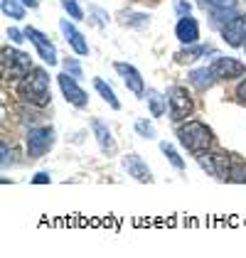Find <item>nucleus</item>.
<instances>
[{"instance_id":"6","label":"nucleus","mask_w":246,"mask_h":258,"mask_svg":"<svg viewBox=\"0 0 246 258\" xmlns=\"http://www.w3.org/2000/svg\"><path fill=\"white\" fill-rule=\"evenodd\" d=\"M209 69L217 77V81H229V79H236V77H244L246 74L244 61L231 59V57H217V59L209 64Z\"/></svg>"},{"instance_id":"26","label":"nucleus","mask_w":246,"mask_h":258,"mask_svg":"<svg viewBox=\"0 0 246 258\" xmlns=\"http://www.w3.org/2000/svg\"><path fill=\"white\" fill-rule=\"evenodd\" d=\"M8 37L15 42V44H20V42L25 40L27 35H25V32H20V30H15V27H10V30H8Z\"/></svg>"},{"instance_id":"28","label":"nucleus","mask_w":246,"mask_h":258,"mask_svg":"<svg viewBox=\"0 0 246 258\" xmlns=\"http://www.w3.org/2000/svg\"><path fill=\"white\" fill-rule=\"evenodd\" d=\"M236 96H239V101H241V103H246V79L236 86Z\"/></svg>"},{"instance_id":"21","label":"nucleus","mask_w":246,"mask_h":258,"mask_svg":"<svg viewBox=\"0 0 246 258\" xmlns=\"http://www.w3.org/2000/svg\"><path fill=\"white\" fill-rule=\"evenodd\" d=\"M229 182H246V162L239 155H231V172Z\"/></svg>"},{"instance_id":"11","label":"nucleus","mask_w":246,"mask_h":258,"mask_svg":"<svg viewBox=\"0 0 246 258\" xmlns=\"http://www.w3.org/2000/svg\"><path fill=\"white\" fill-rule=\"evenodd\" d=\"M123 167H126V172H128L131 177L138 179V182H143V184H150V182H153L150 167H148V165L143 162V158L136 155V153H131V155L123 158Z\"/></svg>"},{"instance_id":"30","label":"nucleus","mask_w":246,"mask_h":258,"mask_svg":"<svg viewBox=\"0 0 246 258\" xmlns=\"http://www.w3.org/2000/svg\"><path fill=\"white\" fill-rule=\"evenodd\" d=\"M25 3V8H37L40 5V0H22Z\"/></svg>"},{"instance_id":"2","label":"nucleus","mask_w":246,"mask_h":258,"mask_svg":"<svg viewBox=\"0 0 246 258\" xmlns=\"http://www.w3.org/2000/svg\"><path fill=\"white\" fill-rule=\"evenodd\" d=\"M177 140L182 143L184 150H190V153H195V155H202V153H207V150L212 148L214 133H212V128L205 125L202 120H187L184 125L177 128Z\"/></svg>"},{"instance_id":"13","label":"nucleus","mask_w":246,"mask_h":258,"mask_svg":"<svg viewBox=\"0 0 246 258\" xmlns=\"http://www.w3.org/2000/svg\"><path fill=\"white\" fill-rule=\"evenodd\" d=\"M175 37L182 42V44H195V42L200 40V22L195 20V18H190V15L180 18L177 27H175Z\"/></svg>"},{"instance_id":"7","label":"nucleus","mask_w":246,"mask_h":258,"mask_svg":"<svg viewBox=\"0 0 246 258\" xmlns=\"http://www.w3.org/2000/svg\"><path fill=\"white\" fill-rule=\"evenodd\" d=\"M57 81H59V89L61 94H64V99L69 101L72 106H77V108H86L89 106V96H86V91H84L82 86L77 84V77H72V74H59L57 77Z\"/></svg>"},{"instance_id":"27","label":"nucleus","mask_w":246,"mask_h":258,"mask_svg":"<svg viewBox=\"0 0 246 258\" xmlns=\"http://www.w3.org/2000/svg\"><path fill=\"white\" fill-rule=\"evenodd\" d=\"M175 8H177V13H180V15H190V3H184V0H177V3H175Z\"/></svg>"},{"instance_id":"22","label":"nucleus","mask_w":246,"mask_h":258,"mask_svg":"<svg viewBox=\"0 0 246 258\" xmlns=\"http://www.w3.org/2000/svg\"><path fill=\"white\" fill-rule=\"evenodd\" d=\"M160 150H163V155L170 160V165H172L175 170H184V160L177 155L175 145H170V143H160Z\"/></svg>"},{"instance_id":"25","label":"nucleus","mask_w":246,"mask_h":258,"mask_svg":"<svg viewBox=\"0 0 246 258\" xmlns=\"http://www.w3.org/2000/svg\"><path fill=\"white\" fill-rule=\"evenodd\" d=\"M64 72H67V74H72V77H77V79H82V64H79V61L77 59H67L64 61Z\"/></svg>"},{"instance_id":"18","label":"nucleus","mask_w":246,"mask_h":258,"mask_svg":"<svg viewBox=\"0 0 246 258\" xmlns=\"http://www.w3.org/2000/svg\"><path fill=\"white\" fill-rule=\"evenodd\" d=\"M207 52H212V47H205V44H200V47H187V49L175 54V61H177V64H190V61L205 57Z\"/></svg>"},{"instance_id":"5","label":"nucleus","mask_w":246,"mask_h":258,"mask_svg":"<svg viewBox=\"0 0 246 258\" xmlns=\"http://www.w3.org/2000/svg\"><path fill=\"white\" fill-rule=\"evenodd\" d=\"M54 145V128L44 125V128H32L27 133V155L32 160L42 158L44 153H49V148Z\"/></svg>"},{"instance_id":"20","label":"nucleus","mask_w":246,"mask_h":258,"mask_svg":"<svg viewBox=\"0 0 246 258\" xmlns=\"http://www.w3.org/2000/svg\"><path fill=\"white\" fill-rule=\"evenodd\" d=\"M0 8L13 20H22L25 18V3L22 0H0Z\"/></svg>"},{"instance_id":"12","label":"nucleus","mask_w":246,"mask_h":258,"mask_svg":"<svg viewBox=\"0 0 246 258\" xmlns=\"http://www.w3.org/2000/svg\"><path fill=\"white\" fill-rule=\"evenodd\" d=\"M59 30H61V35H64V40L69 42V47L77 52V54H89V42L84 40V35L72 25L69 20H59Z\"/></svg>"},{"instance_id":"19","label":"nucleus","mask_w":246,"mask_h":258,"mask_svg":"<svg viewBox=\"0 0 246 258\" xmlns=\"http://www.w3.org/2000/svg\"><path fill=\"white\" fill-rule=\"evenodd\" d=\"M94 89L99 91V96H101V99L106 101V103H108V106H111L113 111H118V108H121V101L116 99L113 89H111V86H108V84H106L103 79H94Z\"/></svg>"},{"instance_id":"3","label":"nucleus","mask_w":246,"mask_h":258,"mask_svg":"<svg viewBox=\"0 0 246 258\" xmlns=\"http://www.w3.org/2000/svg\"><path fill=\"white\" fill-rule=\"evenodd\" d=\"M0 69H3V77L5 79L20 81L32 72V59H30V54H25L20 49L5 47L3 49V57H0Z\"/></svg>"},{"instance_id":"16","label":"nucleus","mask_w":246,"mask_h":258,"mask_svg":"<svg viewBox=\"0 0 246 258\" xmlns=\"http://www.w3.org/2000/svg\"><path fill=\"white\" fill-rule=\"evenodd\" d=\"M217 81V77L212 74V69L205 67V69H195V72H190V84H195L200 91H207V89H212V84Z\"/></svg>"},{"instance_id":"24","label":"nucleus","mask_w":246,"mask_h":258,"mask_svg":"<svg viewBox=\"0 0 246 258\" xmlns=\"http://www.w3.org/2000/svg\"><path fill=\"white\" fill-rule=\"evenodd\" d=\"M61 8L69 13V18H74V20H84V13H82V8H79V3H77V0H61Z\"/></svg>"},{"instance_id":"31","label":"nucleus","mask_w":246,"mask_h":258,"mask_svg":"<svg viewBox=\"0 0 246 258\" xmlns=\"http://www.w3.org/2000/svg\"><path fill=\"white\" fill-rule=\"evenodd\" d=\"M244 49H246V42H244Z\"/></svg>"},{"instance_id":"1","label":"nucleus","mask_w":246,"mask_h":258,"mask_svg":"<svg viewBox=\"0 0 246 258\" xmlns=\"http://www.w3.org/2000/svg\"><path fill=\"white\" fill-rule=\"evenodd\" d=\"M18 94H20V99L25 103H30V106H47L49 99H52V91H49V77H47V72L42 69V67H32V72L20 79L18 84Z\"/></svg>"},{"instance_id":"9","label":"nucleus","mask_w":246,"mask_h":258,"mask_svg":"<svg viewBox=\"0 0 246 258\" xmlns=\"http://www.w3.org/2000/svg\"><path fill=\"white\" fill-rule=\"evenodd\" d=\"M222 40L229 47H244L246 42V15H231L222 27Z\"/></svg>"},{"instance_id":"8","label":"nucleus","mask_w":246,"mask_h":258,"mask_svg":"<svg viewBox=\"0 0 246 258\" xmlns=\"http://www.w3.org/2000/svg\"><path fill=\"white\" fill-rule=\"evenodd\" d=\"M25 35H27V40L35 44V49H37V57H40L44 64H49V67H54L57 64V47L49 42L47 35H42L40 30H35V27H27L25 30Z\"/></svg>"},{"instance_id":"4","label":"nucleus","mask_w":246,"mask_h":258,"mask_svg":"<svg viewBox=\"0 0 246 258\" xmlns=\"http://www.w3.org/2000/svg\"><path fill=\"white\" fill-rule=\"evenodd\" d=\"M167 106H170V118L175 123L192 116V111H195V101L184 86H170L167 89Z\"/></svg>"},{"instance_id":"17","label":"nucleus","mask_w":246,"mask_h":258,"mask_svg":"<svg viewBox=\"0 0 246 258\" xmlns=\"http://www.w3.org/2000/svg\"><path fill=\"white\" fill-rule=\"evenodd\" d=\"M205 8H209L217 18H224V15H234L236 10V0H202Z\"/></svg>"},{"instance_id":"10","label":"nucleus","mask_w":246,"mask_h":258,"mask_svg":"<svg viewBox=\"0 0 246 258\" xmlns=\"http://www.w3.org/2000/svg\"><path fill=\"white\" fill-rule=\"evenodd\" d=\"M116 72L121 74L123 84L128 86V91L131 94H136L138 99H143L145 96V81L141 77V72L133 67V64H126V61H116Z\"/></svg>"},{"instance_id":"29","label":"nucleus","mask_w":246,"mask_h":258,"mask_svg":"<svg viewBox=\"0 0 246 258\" xmlns=\"http://www.w3.org/2000/svg\"><path fill=\"white\" fill-rule=\"evenodd\" d=\"M44 182H49V175H47V172H37V175L32 177V184H44Z\"/></svg>"},{"instance_id":"15","label":"nucleus","mask_w":246,"mask_h":258,"mask_svg":"<svg viewBox=\"0 0 246 258\" xmlns=\"http://www.w3.org/2000/svg\"><path fill=\"white\" fill-rule=\"evenodd\" d=\"M148 106H150V113H153V118H163L165 111H167V96H163L160 91H155V89H148Z\"/></svg>"},{"instance_id":"23","label":"nucleus","mask_w":246,"mask_h":258,"mask_svg":"<svg viewBox=\"0 0 246 258\" xmlns=\"http://www.w3.org/2000/svg\"><path fill=\"white\" fill-rule=\"evenodd\" d=\"M136 133L145 140L155 138V128H153V123H148V120H136Z\"/></svg>"},{"instance_id":"14","label":"nucleus","mask_w":246,"mask_h":258,"mask_svg":"<svg viewBox=\"0 0 246 258\" xmlns=\"http://www.w3.org/2000/svg\"><path fill=\"white\" fill-rule=\"evenodd\" d=\"M91 128H94V136H96V143L106 155H113L116 153V140L111 136V128L103 123V120H91Z\"/></svg>"}]
</instances>
